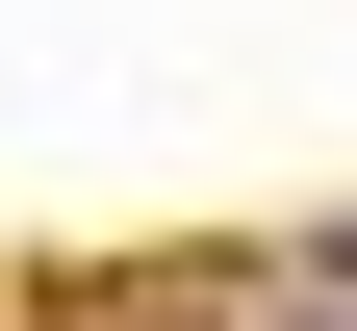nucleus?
Wrapping results in <instances>:
<instances>
[{
  "label": "nucleus",
  "mask_w": 357,
  "mask_h": 331,
  "mask_svg": "<svg viewBox=\"0 0 357 331\" xmlns=\"http://www.w3.org/2000/svg\"><path fill=\"white\" fill-rule=\"evenodd\" d=\"M306 280H332V306H357V229H332V255H306Z\"/></svg>",
  "instance_id": "nucleus-1"
}]
</instances>
